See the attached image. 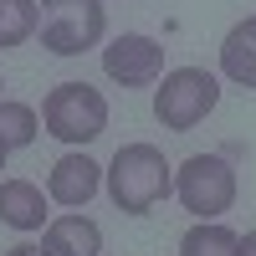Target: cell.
<instances>
[{"label":"cell","instance_id":"1","mask_svg":"<svg viewBox=\"0 0 256 256\" xmlns=\"http://www.w3.org/2000/svg\"><path fill=\"white\" fill-rule=\"evenodd\" d=\"M169 190H174V174H169V159L154 144H123L113 164H108V195L123 216H148Z\"/></svg>","mask_w":256,"mask_h":256},{"label":"cell","instance_id":"2","mask_svg":"<svg viewBox=\"0 0 256 256\" xmlns=\"http://www.w3.org/2000/svg\"><path fill=\"white\" fill-rule=\"evenodd\" d=\"M108 31L102 0H36V36L52 56H82Z\"/></svg>","mask_w":256,"mask_h":256},{"label":"cell","instance_id":"3","mask_svg":"<svg viewBox=\"0 0 256 256\" xmlns=\"http://www.w3.org/2000/svg\"><path fill=\"white\" fill-rule=\"evenodd\" d=\"M41 123L62 144H92L108 128V98L88 82H56L41 102Z\"/></svg>","mask_w":256,"mask_h":256},{"label":"cell","instance_id":"4","mask_svg":"<svg viewBox=\"0 0 256 256\" xmlns=\"http://www.w3.org/2000/svg\"><path fill=\"white\" fill-rule=\"evenodd\" d=\"M174 195L195 220H220L236 205V169L220 154H190L174 174Z\"/></svg>","mask_w":256,"mask_h":256},{"label":"cell","instance_id":"5","mask_svg":"<svg viewBox=\"0 0 256 256\" xmlns=\"http://www.w3.org/2000/svg\"><path fill=\"white\" fill-rule=\"evenodd\" d=\"M216 102H220V82L205 67H174V72H164V88H154V118L174 134H190V128L205 123V113Z\"/></svg>","mask_w":256,"mask_h":256},{"label":"cell","instance_id":"6","mask_svg":"<svg viewBox=\"0 0 256 256\" xmlns=\"http://www.w3.org/2000/svg\"><path fill=\"white\" fill-rule=\"evenodd\" d=\"M102 72L118 88H154L159 72H164V46L144 31H123L102 46Z\"/></svg>","mask_w":256,"mask_h":256},{"label":"cell","instance_id":"7","mask_svg":"<svg viewBox=\"0 0 256 256\" xmlns=\"http://www.w3.org/2000/svg\"><path fill=\"white\" fill-rule=\"evenodd\" d=\"M98 184H102V164H98L92 154H62V159L52 164V174H46V195H52L56 205L77 210V205H88V200L98 195Z\"/></svg>","mask_w":256,"mask_h":256},{"label":"cell","instance_id":"8","mask_svg":"<svg viewBox=\"0 0 256 256\" xmlns=\"http://www.w3.org/2000/svg\"><path fill=\"white\" fill-rule=\"evenodd\" d=\"M102 251V230L88 216H56L41 230V256H98Z\"/></svg>","mask_w":256,"mask_h":256},{"label":"cell","instance_id":"9","mask_svg":"<svg viewBox=\"0 0 256 256\" xmlns=\"http://www.w3.org/2000/svg\"><path fill=\"white\" fill-rule=\"evenodd\" d=\"M0 226L10 230H41L46 226V195L31 180H6L0 184Z\"/></svg>","mask_w":256,"mask_h":256},{"label":"cell","instance_id":"10","mask_svg":"<svg viewBox=\"0 0 256 256\" xmlns=\"http://www.w3.org/2000/svg\"><path fill=\"white\" fill-rule=\"evenodd\" d=\"M220 72L236 82V88H251L256 92V16L236 20L220 41Z\"/></svg>","mask_w":256,"mask_h":256},{"label":"cell","instance_id":"11","mask_svg":"<svg viewBox=\"0 0 256 256\" xmlns=\"http://www.w3.org/2000/svg\"><path fill=\"white\" fill-rule=\"evenodd\" d=\"M36 128H41V118H36V108L31 102H16V98H0V148H26V144H36Z\"/></svg>","mask_w":256,"mask_h":256},{"label":"cell","instance_id":"12","mask_svg":"<svg viewBox=\"0 0 256 256\" xmlns=\"http://www.w3.org/2000/svg\"><path fill=\"white\" fill-rule=\"evenodd\" d=\"M236 230L220 226V220H200V226H190L184 230V241H180V256H236Z\"/></svg>","mask_w":256,"mask_h":256},{"label":"cell","instance_id":"13","mask_svg":"<svg viewBox=\"0 0 256 256\" xmlns=\"http://www.w3.org/2000/svg\"><path fill=\"white\" fill-rule=\"evenodd\" d=\"M36 36V0H0V52Z\"/></svg>","mask_w":256,"mask_h":256},{"label":"cell","instance_id":"14","mask_svg":"<svg viewBox=\"0 0 256 256\" xmlns=\"http://www.w3.org/2000/svg\"><path fill=\"white\" fill-rule=\"evenodd\" d=\"M236 256H256V230H246V236L236 241Z\"/></svg>","mask_w":256,"mask_h":256},{"label":"cell","instance_id":"15","mask_svg":"<svg viewBox=\"0 0 256 256\" xmlns=\"http://www.w3.org/2000/svg\"><path fill=\"white\" fill-rule=\"evenodd\" d=\"M6 256H41V246H10Z\"/></svg>","mask_w":256,"mask_h":256},{"label":"cell","instance_id":"16","mask_svg":"<svg viewBox=\"0 0 256 256\" xmlns=\"http://www.w3.org/2000/svg\"><path fill=\"white\" fill-rule=\"evenodd\" d=\"M0 169H6V148H0Z\"/></svg>","mask_w":256,"mask_h":256}]
</instances>
